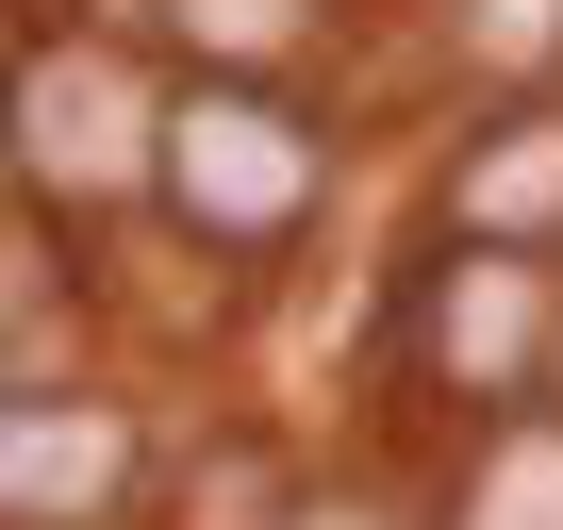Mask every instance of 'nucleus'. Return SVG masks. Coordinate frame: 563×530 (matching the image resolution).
Instances as JSON below:
<instances>
[{"label": "nucleus", "instance_id": "f257e3e1", "mask_svg": "<svg viewBox=\"0 0 563 530\" xmlns=\"http://www.w3.org/2000/svg\"><path fill=\"white\" fill-rule=\"evenodd\" d=\"M166 199L199 216V232H282L316 199V150L282 133L265 100H183L166 117Z\"/></svg>", "mask_w": 563, "mask_h": 530}, {"label": "nucleus", "instance_id": "f03ea898", "mask_svg": "<svg viewBox=\"0 0 563 530\" xmlns=\"http://www.w3.org/2000/svg\"><path fill=\"white\" fill-rule=\"evenodd\" d=\"M150 166V133H133V84L100 67V51H34V183H84V199H117Z\"/></svg>", "mask_w": 563, "mask_h": 530}, {"label": "nucleus", "instance_id": "7ed1b4c3", "mask_svg": "<svg viewBox=\"0 0 563 530\" xmlns=\"http://www.w3.org/2000/svg\"><path fill=\"white\" fill-rule=\"evenodd\" d=\"M100 481H117V431H100V415H84V431H67V415H51V398H18V514H34V530H51V514H84V497H100Z\"/></svg>", "mask_w": 563, "mask_h": 530}, {"label": "nucleus", "instance_id": "20e7f679", "mask_svg": "<svg viewBox=\"0 0 563 530\" xmlns=\"http://www.w3.org/2000/svg\"><path fill=\"white\" fill-rule=\"evenodd\" d=\"M464 216H481V232H547V216H563V133H514V150H481Z\"/></svg>", "mask_w": 563, "mask_h": 530}, {"label": "nucleus", "instance_id": "39448f33", "mask_svg": "<svg viewBox=\"0 0 563 530\" xmlns=\"http://www.w3.org/2000/svg\"><path fill=\"white\" fill-rule=\"evenodd\" d=\"M464 530H563V431H514L464 497Z\"/></svg>", "mask_w": 563, "mask_h": 530}, {"label": "nucleus", "instance_id": "423d86ee", "mask_svg": "<svg viewBox=\"0 0 563 530\" xmlns=\"http://www.w3.org/2000/svg\"><path fill=\"white\" fill-rule=\"evenodd\" d=\"M530 349V283H514V265H464V283H448V365H514Z\"/></svg>", "mask_w": 563, "mask_h": 530}, {"label": "nucleus", "instance_id": "0eeeda50", "mask_svg": "<svg viewBox=\"0 0 563 530\" xmlns=\"http://www.w3.org/2000/svg\"><path fill=\"white\" fill-rule=\"evenodd\" d=\"M166 18H183L199 51H282V34H299V0H166Z\"/></svg>", "mask_w": 563, "mask_h": 530}]
</instances>
